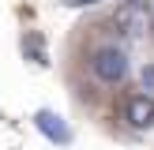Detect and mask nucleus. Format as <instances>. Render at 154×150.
Returning a JSON list of instances; mask_svg holds the SVG:
<instances>
[{
  "label": "nucleus",
  "instance_id": "obj_3",
  "mask_svg": "<svg viewBox=\"0 0 154 150\" xmlns=\"http://www.w3.org/2000/svg\"><path fill=\"white\" fill-rule=\"evenodd\" d=\"M124 120L132 131H150L154 128V94L139 90V94H128L124 101Z\"/></svg>",
  "mask_w": 154,
  "mask_h": 150
},
{
  "label": "nucleus",
  "instance_id": "obj_5",
  "mask_svg": "<svg viewBox=\"0 0 154 150\" xmlns=\"http://www.w3.org/2000/svg\"><path fill=\"white\" fill-rule=\"evenodd\" d=\"M19 49H23V56H26L30 64H38V68H49V49H45V38L38 34V30H23V38H19Z\"/></svg>",
  "mask_w": 154,
  "mask_h": 150
},
{
  "label": "nucleus",
  "instance_id": "obj_4",
  "mask_svg": "<svg viewBox=\"0 0 154 150\" xmlns=\"http://www.w3.org/2000/svg\"><path fill=\"white\" fill-rule=\"evenodd\" d=\"M34 128L45 135L49 142H57V146H72V128H68V120L60 116V112H53V109H38L34 112Z\"/></svg>",
  "mask_w": 154,
  "mask_h": 150
},
{
  "label": "nucleus",
  "instance_id": "obj_7",
  "mask_svg": "<svg viewBox=\"0 0 154 150\" xmlns=\"http://www.w3.org/2000/svg\"><path fill=\"white\" fill-rule=\"evenodd\" d=\"M64 8H94V4H102V0H60Z\"/></svg>",
  "mask_w": 154,
  "mask_h": 150
},
{
  "label": "nucleus",
  "instance_id": "obj_8",
  "mask_svg": "<svg viewBox=\"0 0 154 150\" xmlns=\"http://www.w3.org/2000/svg\"><path fill=\"white\" fill-rule=\"evenodd\" d=\"M120 4H124V0H120Z\"/></svg>",
  "mask_w": 154,
  "mask_h": 150
},
{
  "label": "nucleus",
  "instance_id": "obj_1",
  "mask_svg": "<svg viewBox=\"0 0 154 150\" xmlns=\"http://www.w3.org/2000/svg\"><path fill=\"white\" fill-rule=\"evenodd\" d=\"M90 71H94V79L102 86H124L128 75H132V60H128V52L120 45L105 41L90 52Z\"/></svg>",
  "mask_w": 154,
  "mask_h": 150
},
{
  "label": "nucleus",
  "instance_id": "obj_6",
  "mask_svg": "<svg viewBox=\"0 0 154 150\" xmlns=\"http://www.w3.org/2000/svg\"><path fill=\"white\" fill-rule=\"evenodd\" d=\"M139 86L154 94V64H143V68H139Z\"/></svg>",
  "mask_w": 154,
  "mask_h": 150
},
{
  "label": "nucleus",
  "instance_id": "obj_2",
  "mask_svg": "<svg viewBox=\"0 0 154 150\" xmlns=\"http://www.w3.org/2000/svg\"><path fill=\"white\" fill-rule=\"evenodd\" d=\"M113 26L124 38H147L150 34V4L147 0H124L113 11Z\"/></svg>",
  "mask_w": 154,
  "mask_h": 150
}]
</instances>
